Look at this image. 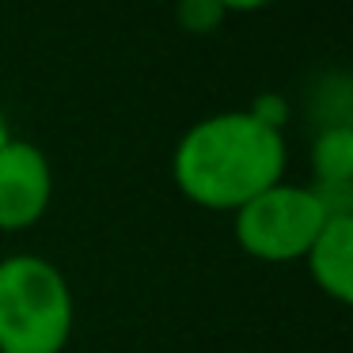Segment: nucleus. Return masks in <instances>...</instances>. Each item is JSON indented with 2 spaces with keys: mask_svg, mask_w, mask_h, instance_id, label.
<instances>
[{
  "mask_svg": "<svg viewBox=\"0 0 353 353\" xmlns=\"http://www.w3.org/2000/svg\"><path fill=\"white\" fill-rule=\"evenodd\" d=\"M285 133L254 118L251 110H221L179 137L171 179L186 201L213 213H236L243 201L281 183Z\"/></svg>",
  "mask_w": 353,
  "mask_h": 353,
  "instance_id": "f257e3e1",
  "label": "nucleus"
},
{
  "mask_svg": "<svg viewBox=\"0 0 353 353\" xmlns=\"http://www.w3.org/2000/svg\"><path fill=\"white\" fill-rule=\"evenodd\" d=\"M77 304L65 274L42 254L0 259V353H61Z\"/></svg>",
  "mask_w": 353,
  "mask_h": 353,
  "instance_id": "f03ea898",
  "label": "nucleus"
},
{
  "mask_svg": "<svg viewBox=\"0 0 353 353\" xmlns=\"http://www.w3.org/2000/svg\"><path fill=\"white\" fill-rule=\"evenodd\" d=\"M330 213H350V209H334L315 186H296L281 179L232 213L236 243L259 262L304 259Z\"/></svg>",
  "mask_w": 353,
  "mask_h": 353,
  "instance_id": "7ed1b4c3",
  "label": "nucleus"
},
{
  "mask_svg": "<svg viewBox=\"0 0 353 353\" xmlns=\"http://www.w3.org/2000/svg\"><path fill=\"white\" fill-rule=\"evenodd\" d=\"M54 198L50 156L31 141L0 145V232H23L39 224Z\"/></svg>",
  "mask_w": 353,
  "mask_h": 353,
  "instance_id": "20e7f679",
  "label": "nucleus"
},
{
  "mask_svg": "<svg viewBox=\"0 0 353 353\" xmlns=\"http://www.w3.org/2000/svg\"><path fill=\"white\" fill-rule=\"evenodd\" d=\"M312 281L338 304L353 300V213H330L304 254Z\"/></svg>",
  "mask_w": 353,
  "mask_h": 353,
  "instance_id": "39448f33",
  "label": "nucleus"
},
{
  "mask_svg": "<svg viewBox=\"0 0 353 353\" xmlns=\"http://www.w3.org/2000/svg\"><path fill=\"white\" fill-rule=\"evenodd\" d=\"M312 171L315 190L334 209H350V179H353V130L350 125H330L312 141Z\"/></svg>",
  "mask_w": 353,
  "mask_h": 353,
  "instance_id": "423d86ee",
  "label": "nucleus"
},
{
  "mask_svg": "<svg viewBox=\"0 0 353 353\" xmlns=\"http://www.w3.org/2000/svg\"><path fill=\"white\" fill-rule=\"evenodd\" d=\"M175 12H179V23H183L186 31H194V34L216 31V27L224 23V16H228L216 0H179Z\"/></svg>",
  "mask_w": 353,
  "mask_h": 353,
  "instance_id": "0eeeda50",
  "label": "nucleus"
},
{
  "mask_svg": "<svg viewBox=\"0 0 353 353\" xmlns=\"http://www.w3.org/2000/svg\"><path fill=\"white\" fill-rule=\"evenodd\" d=\"M251 114L262 118L266 125H274V130H281V122H285V103L277 99V95H262V99H254Z\"/></svg>",
  "mask_w": 353,
  "mask_h": 353,
  "instance_id": "6e6552de",
  "label": "nucleus"
},
{
  "mask_svg": "<svg viewBox=\"0 0 353 353\" xmlns=\"http://www.w3.org/2000/svg\"><path fill=\"white\" fill-rule=\"evenodd\" d=\"M224 12H259V8H270L274 0H216Z\"/></svg>",
  "mask_w": 353,
  "mask_h": 353,
  "instance_id": "1a4fd4ad",
  "label": "nucleus"
},
{
  "mask_svg": "<svg viewBox=\"0 0 353 353\" xmlns=\"http://www.w3.org/2000/svg\"><path fill=\"white\" fill-rule=\"evenodd\" d=\"M4 141H12V133H8V122L0 118V145H4Z\"/></svg>",
  "mask_w": 353,
  "mask_h": 353,
  "instance_id": "9d476101",
  "label": "nucleus"
}]
</instances>
